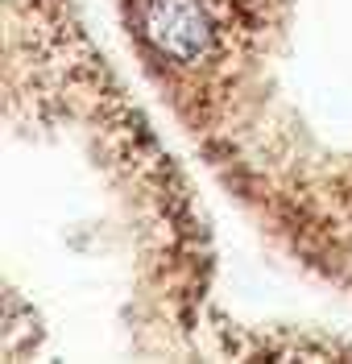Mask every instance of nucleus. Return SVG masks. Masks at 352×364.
I'll return each mask as SVG.
<instances>
[{
    "label": "nucleus",
    "instance_id": "1",
    "mask_svg": "<svg viewBox=\"0 0 352 364\" xmlns=\"http://www.w3.org/2000/svg\"><path fill=\"white\" fill-rule=\"evenodd\" d=\"M141 25L149 42L174 63H199L211 50V21L195 0H145Z\"/></svg>",
    "mask_w": 352,
    "mask_h": 364
}]
</instances>
